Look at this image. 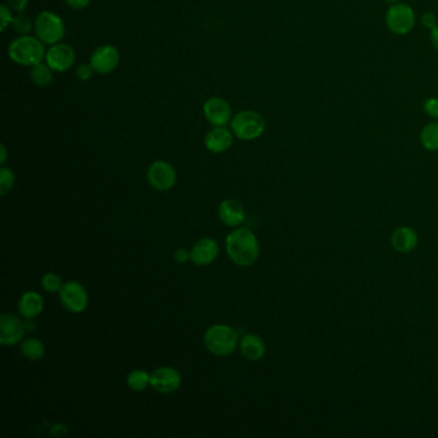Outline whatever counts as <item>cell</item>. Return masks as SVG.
<instances>
[{"label": "cell", "mask_w": 438, "mask_h": 438, "mask_svg": "<svg viewBox=\"0 0 438 438\" xmlns=\"http://www.w3.org/2000/svg\"><path fill=\"white\" fill-rule=\"evenodd\" d=\"M219 256V246L211 238L199 239L191 250V261L194 265L206 266L213 264Z\"/></svg>", "instance_id": "14"}, {"label": "cell", "mask_w": 438, "mask_h": 438, "mask_svg": "<svg viewBox=\"0 0 438 438\" xmlns=\"http://www.w3.org/2000/svg\"><path fill=\"white\" fill-rule=\"evenodd\" d=\"M234 141V134L225 127H213L205 137V146L211 153L226 152Z\"/></svg>", "instance_id": "15"}, {"label": "cell", "mask_w": 438, "mask_h": 438, "mask_svg": "<svg viewBox=\"0 0 438 438\" xmlns=\"http://www.w3.org/2000/svg\"><path fill=\"white\" fill-rule=\"evenodd\" d=\"M35 36L46 46H54L65 38L66 27L60 16L52 11H44L33 21Z\"/></svg>", "instance_id": "5"}, {"label": "cell", "mask_w": 438, "mask_h": 438, "mask_svg": "<svg viewBox=\"0 0 438 438\" xmlns=\"http://www.w3.org/2000/svg\"><path fill=\"white\" fill-rule=\"evenodd\" d=\"M420 143L427 151H438V119H433L427 124L420 132Z\"/></svg>", "instance_id": "21"}, {"label": "cell", "mask_w": 438, "mask_h": 438, "mask_svg": "<svg viewBox=\"0 0 438 438\" xmlns=\"http://www.w3.org/2000/svg\"><path fill=\"white\" fill-rule=\"evenodd\" d=\"M41 284H43V288L49 293L60 292V288L63 287L60 275L54 272H47L41 279Z\"/></svg>", "instance_id": "26"}, {"label": "cell", "mask_w": 438, "mask_h": 438, "mask_svg": "<svg viewBox=\"0 0 438 438\" xmlns=\"http://www.w3.org/2000/svg\"><path fill=\"white\" fill-rule=\"evenodd\" d=\"M44 309V299L39 293L28 291L21 296L18 301V311L25 319H35L39 316Z\"/></svg>", "instance_id": "19"}, {"label": "cell", "mask_w": 438, "mask_h": 438, "mask_svg": "<svg viewBox=\"0 0 438 438\" xmlns=\"http://www.w3.org/2000/svg\"><path fill=\"white\" fill-rule=\"evenodd\" d=\"M203 114L213 127H226L232 122L233 110L221 97H211L203 103Z\"/></svg>", "instance_id": "9"}, {"label": "cell", "mask_w": 438, "mask_h": 438, "mask_svg": "<svg viewBox=\"0 0 438 438\" xmlns=\"http://www.w3.org/2000/svg\"><path fill=\"white\" fill-rule=\"evenodd\" d=\"M30 0H7V4L16 12H25Z\"/></svg>", "instance_id": "32"}, {"label": "cell", "mask_w": 438, "mask_h": 438, "mask_svg": "<svg viewBox=\"0 0 438 438\" xmlns=\"http://www.w3.org/2000/svg\"><path fill=\"white\" fill-rule=\"evenodd\" d=\"M219 218L226 226H238L245 223V207L237 199H225L220 203Z\"/></svg>", "instance_id": "16"}, {"label": "cell", "mask_w": 438, "mask_h": 438, "mask_svg": "<svg viewBox=\"0 0 438 438\" xmlns=\"http://www.w3.org/2000/svg\"><path fill=\"white\" fill-rule=\"evenodd\" d=\"M207 350L216 356H228L239 343L238 333L232 326L216 324L210 326L203 336Z\"/></svg>", "instance_id": "3"}, {"label": "cell", "mask_w": 438, "mask_h": 438, "mask_svg": "<svg viewBox=\"0 0 438 438\" xmlns=\"http://www.w3.org/2000/svg\"><path fill=\"white\" fill-rule=\"evenodd\" d=\"M420 23L424 28H428L431 31L438 25L437 16L432 12H427L420 17Z\"/></svg>", "instance_id": "30"}, {"label": "cell", "mask_w": 438, "mask_h": 438, "mask_svg": "<svg viewBox=\"0 0 438 438\" xmlns=\"http://www.w3.org/2000/svg\"><path fill=\"white\" fill-rule=\"evenodd\" d=\"M16 183L14 173L9 167L1 166L0 169V194L7 196L14 189Z\"/></svg>", "instance_id": "25"}, {"label": "cell", "mask_w": 438, "mask_h": 438, "mask_svg": "<svg viewBox=\"0 0 438 438\" xmlns=\"http://www.w3.org/2000/svg\"><path fill=\"white\" fill-rule=\"evenodd\" d=\"M22 355L31 361H36L44 358L46 346L38 338H27L21 343Z\"/></svg>", "instance_id": "22"}, {"label": "cell", "mask_w": 438, "mask_h": 438, "mask_svg": "<svg viewBox=\"0 0 438 438\" xmlns=\"http://www.w3.org/2000/svg\"><path fill=\"white\" fill-rule=\"evenodd\" d=\"M58 293L62 305L65 306L68 311L79 314L87 309L89 302L87 289L79 282L76 280L67 282Z\"/></svg>", "instance_id": "8"}, {"label": "cell", "mask_w": 438, "mask_h": 438, "mask_svg": "<svg viewBox=\"0 0 438 438\" xmlns=\"http://www.w3.org/2000/svg\"><path fill=\"white\" fill-rule=\"evenodd\" d=\"M46 44L36 36L20 35L8 47V55L20 66L31 67L46 60Z\"/></svg>", "instance_id": "2"}, {"label": "cell", "mask_w": 438, "mask_h": 438, "mask_svg": "<svg viewBox=\"0 0 438 438\" xmlns=\"http://www.w3.org/2000/svg\"><path fill=\"white\" fill-rule=\"evenodd\" d=\"M30 79L36 87H47L53 82V70L48 63H38L30 70Z\"/></svg>", "instance_id": "20"}, {"label": "cell", "mask_w": 438, "mask_h": 438, "mask_svg": "<svg viewBox=\"0 0 438 438\" xmlns=\"http://www.w3.org/2000/svg\"><path fill=\"white\" fill-rule=\"evenodd\" d=\"M232 132L240 140H255L265 133L266 121L261 113L246 110L233 116Z\"/></svg>", "instance_id": "4"}, {"label": "cell", "mask_w": 438, "mask_h": 438, "mask_svg": "<svg viewBox=\"0 0 438 438\" xmlns=\"http://www.w3.org/2000/svg\"><path fill=\"white\" fill-rule=\"evenodd\" d=\"M423 108H424V112L432 119H438V98H436V97L428 98V100H425Z\"/></svg>", "instance_id": "28"}, {"label": "cell", "mask_w": 438, "mask_h": 438, "mask_svg": "<svg viewBox=\"0 0 438 438\" xmlns=\"http://www.w3.org/2000/svg\"><path fill=\"white\" fill-rule=\"evenodd\" d=\"M392 247L400 253H409L418 246V235L412 228L401 226L392 233Z\"/></svg>", "instance_id": "18"}, {"label": "cell", "mask_w": 438, "mask_h": 438, "mask_svg": "<svg viewBox=\"0 0 438 438\" xmlns=\"http://www.w3.org/2000/svg\"><path fill=\"white\" fill-rule=\"evenodd\" d=\"M180 385H181V375L173 368L162 366L151 373V387L159 393L175 392L179 390Z\"/></svg>", "instance_id": "13"}, {"label": "cell", "mask_w": 438, "mask_h": 438, "mask_svg": "<svg viewBox=\"0 0 438 438\" xmlns=\"http://www.w3.org/2000/svg\"><path fill=\"white\" fill-rule=\"evenodd\" d=\"M94 68L92 67L90 63H82V65H80L76 68V76H78V79L81 80V81H87V80L92 79V76H93Z\"/></svg>", "instance_id": "29"}, {"label": "cell", "mask_w": 438, "mask_h": 438, "mask_svg": "<svg viewBox=\"0 0 438 438\" xmlns=\"http://www.w3.org/2000/svg\"><path fill=\"white\" fill-rule=\"evenodd\" d=\"M146 179L152 188L165 192L176 184V171L166 161H154L146 170Z\"/></svg>", "instance_id": "7"}, {"label": "cell", "mask_w": 438, "mask_h": 438, "mask_svg": "<svg viewBox=\"0 0 438 438\" xmlns=\"http://www.w3.org/2000/svg\"><path fill=\"white\" fill-rule=\"evenodd\" d=\"M429 39H431L432 46L434 47V49L438 50V25L434 27L433 30H431L429 33Z\"/></svg>", "instance_id": "34"}, {"label": "cell", "mask_w": 438, "mask_h": 438, "mask_svg": "<svg viewBox=\"0 0 438 438\" xmlns=\"http://www.w3.org/2000/svg\"><path fill=\"white\" fill-rule=\"evenodd\" d=\"M417 23L415 12L409 4L396 3L388 8L385 14V26L395 35L404 36L412 33Z\"/></svg>", "instance_id": "6"}, {"label": "cell", "mask_w": 438, "mask_h": 438, "mask_svg": "<svg viewBox=\"0 0 438 438\" xmlns=\"http://www.w3.org/2000/svg\"><path fill=\"white\" fill-rule=\"evenodd\" d=\"M66 3L67 6L76 11H81V9H85V8L90 6L92 0H63Z\"/></svg>", "instance_id": "31"}, {"label": "cell", "mask_w": 438, "mask_h": 438, "mask_svg": "<svg viewBox=\"0 0 438 438\" xmlns=\"http://www.w3.org/2000/svg\"><path fill=\"white\" fill-rule=\"evenodd\" d=\"M12 11L14 9L9 7L8 4H3L0 7V30H1V33H4L8 27L14 23V16L12 14Z\"/></svg>", "instance_id": "27"}, {"label": "cell", "mask_w": 438, "mask_h": 438, "mask_svg": "<svg viewBox=\"0 0 438 438\" xmlns=\"http://www.w3.org/2000/svg\"><path fill=\"white\" fill-rule=\"evenodd\" d=\"M76 53L71 46L66 43H57L50 46L46 54V62L55 73H66L73 66Z\"/></svg>", "instance_id": "10"}, {"label": "cell", "mask_w": 438, "mask_h": 438, "mask_svg": "<svg viewBox=\"0 0 438 438\" xmlns=\"http://www.w3.org/2000/svg\"><path fill=\"white\" fill-rule=\"evenodd\" d=\"M239 350L247 360L259 361L265 356V342L257 334L248 333L239 341Z\"/></svg>", "instance_id": "17"}, {"label": "cell", "mask_w": 438, "mask_h": 438, "mask_svg": "<svg viewBox=\"0 0 438 438\" xmlns=\"http://www.w3.org/2000/svg\"><path fill=\"white\" fill-rule=\"evenodd\" d=\"M127 387L134 392H141L146 390L148 385H151V374L146 372V370H141V369H137L133 370L127 375Z\"/></svg>", "instance_id": "23"}, {"label": "cell", "mask_w": 438, "mask_h": 438, "mask_svg": "<svg viewBox=\"0 0 438 438\" xmlns=\"http://www.w3.org/2000/svg\"><path fill=\"white\" fill-rule=\"evenodd\" d=\"M26 333V326L17 315L3 314L0 318V343L11 346L18 343Z\"/></svg>", "instance_id": "12"}, {"label": "cell", "mask_w": 438, "mask_h": 438, "mask_svg": "<svg viewBox=\"0 0 438 438\" xmlns=\"http://www.w3.org/2000/svg\"><path fill=\"white\" fill-rule=\"evenodd\" d=\"M226 252L235 265L242 267L252 266L260 255L259 240L247 228H238L226 237Z\"/></svg>", "instance_id": "1"}, {"label": "cell", "mask_w": 438, "mask_h": 438, "mask_svg": "<svg viewBox=\"0 0 438 438\" xmlns=\"http://www.w3.org/2000/svg\"><path fill=\"white\" fill-rule=\"evenodd\" d=\"M14 31L20 35H28L33 30V22L25 12H18L14 16Z\"/></svg>", "instance_id": "24"}, {"label": "cell", "mask_w": 438, "mask_h": 438, "mask_svg": "<svg viewBox=\"0 0 438 438\" xmlns=\"http://www.w3.org/2000/svg\"><path fill=\"white\" fill-rule=\"evenodd\" d=\"M0 149H1V156H0V164H1V166H4V164L7 162L8 159L7 146H4V144H1V146H0Z\"/></svg>", "instance_id": "35"}, {"label": "cell", "mask_w": 438, "mask_h": 438, "mask_svg": "<svg viewBox=\"0 0 438 438\" xmlns=\"http://www.w3.org/2000/svg\"><path fill=\"white\" fill-rule=\"evenodd\" d=\"M383 1H385V3H388V4H396V3H400V1H401V0H383Z\"/></svg>", "instance_id": "36"}, {"label": "cell", "mask_w": 438, "mask_h": 438, "mask_svg": "<svg viewBox=\"0 0 438 438\" xmlns=\"http://www.w3.org/2000/svg\"><path fill=\"white\" fill-rule=\"evenodd\" d=\"M173 257H175L178 262L183 264V262H186L188 260H191V251H186V248H179V250L175 251Z\"/></svg>", "instance_id": "33"}, {"label": "cell", "mask_w": 438, "mask_h": 438, "mask_svg": "<svg viewBox=\"0 0 438 438\" xmlns=\"http://www.w3.org/2000/svg\"><path fill=\"white\" fill-rule=\"evenodd\" d=\"M89 63L95 73L108 75L113 73L119 63V49L111 44H103L94 50Z\"/></svg>", "instance_id": "11"}]
</instances>
